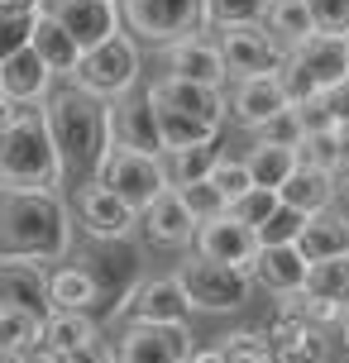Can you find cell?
I'll return each instance as SVG.
<instances>
[{
  "label": "cell",
  "instance_id": "6da1fadb",
  "mask_svg": "<svg viewBox=\"0 0 349 363\" xmlns=\"http://www.w3.org/2000/svg\"><path fill=\"white\" fill-rule=\"evenodd\" d=\"M62 172L67 167H62V153L48 129V106L5 101V115H0V186H5V196L57 191Z\"/></svg>",
  "mask_w": 349,
  "mask_h": 363
},
{
  "label": "cell",
  "instance_id": "7a4b0ae2",
  "mask_svg": "<svg viewBox=\"0 0 349 363\" xmlns=\"http://www.w3.org/2000/svg\"><path fill=\"white\" fill-rule=\"evenodd\" d=\"M72 211L57 191H24L0 201V263H67Z\"/></svg>",
  "mask_w": 349,
  "mask_h": 363
},
{
  "label": "cell",
  "instance_id": "3957f363",
  "mask_svg": "<svg viewBox=\"0 0 349 363\" xmlns=\"http://www.w3.org/2000/svg\"><path fill=\"white\" fill-rule=\"evenodd\" d=\"M48 129H53V144L62 153V167L82 182L101 177V163L111 158V106L96 101L92 91L67 86L53 91L48 101Z\"/></svg>",
  "mask_w": 349,
  "mask_h": 363
},
{
  "label": "cell",
  "instance_id": "277c9868",
  "mask_svg": "<svg viewBox=\"0 0 349 363\" xmlns=\"http://www.w3.org/2000/svg\"><path fill=\"white\" fill-rule=\"evenodd\" d=\"M72 86L92 91L96 101H106V106L134 96L139 91V43H134V34L120 29L111 43L92 48V53L82 57V72H77Z\"/></svg>",
  "mask_w": 349,
  "mask_h": 363
},
{
  "label": "cell",
  "instance_id": "5b68a950",
  "mask_svg": "<svg viewBox=\"0 0 349 363\" xmlns=\"http://www.w3.org/2000/svg\"><path fill=\"white\" fill-rule=\"evenodd\" d=\"M177 282H182L192 311H206V315H225V311H239L254 291V272L249 268H225V263H206V258H187L177 268Z\"/></svg>",
  "mask_w": 349,
  "mask_h": 363
},
{
  "label": "cell",
  "instance_id": "8992f818",
  "mask_svg": "<svg viewBox=\"0 0 349 363\" xmlns=\"http://www.w3.org/2000/svg\"><path fill=\"white\" fill-rule=\"evenodd\" d=\"M115 196L134 206L144 216L158 196L172 191V177H167V158H148V153H129V148H111V158L101 163V177Z\"/></svg>",
  "mask_w": 349,
  "mask_h": 363
},
{
  "label": "cell",
  "instance_id": "52a82bcc",
  "mask_svg": "<svg viewBox=\"0 0 349 363\" xmlns=\"http://www.w3.org/2000/svg\"><path fill=\"white\" fill-rule=\"evenodd\" d=\"M125 29L148 43H177L206 34V0H125Z\"/></svg>",
  "mask_w": 349,
  "mask_h": 363
},
{
  "label": "cell",
  "instance_id": "ba28073f",
  "mask_svg": "<svg viewBox=\"0 0 349 363\" xmlns=\"http://www.w3.org/2000/svg\"><path fill=\"white\" fill-rule=\"evenodd\" d=\"M216 43H221L225 67H230V77H235V82H254V77H282V72H287V62H292V53H287V48L273 38V29H268V24H249V29H221V34H216Z\"/></svg>",
  "mask_w": 349,
  "mask_h": 363
},
{
  "label": "cell",
  "instance_id": "9c48e42d",
  "mask_svg": "<svg viewBox=\"0 0 349 363\" xmlns=\"http://www.w3.org/2000/svg\"><path fill=\"white\" fill-rule=\"evenodd\" d=\"M111 144L129 148V153H148V158H167L158 101H153V91H148V86L111 106Z\"/></svg>",
  "mask_w": 349,
  "mask_h": 363
},
{
  "label": "cell",
  "instance_id": "30bf717a",
  "mask_svg": "<svg viewBox=\"0 0 349 363\" xmlns=\"http://www.w3.org/2000/svg\"><path fill=\"white\" fill-rule=\"evenodd\" d=\"M77 220H82V230H87L96 244H125L144 216H139L134 206H125L106 182H82V186H77Z\"/></svg>",
  "mask_w": 349,
  "mask_h": 363
},
{
  "label": "cell",
  "instance_id": "8fae6325",
  "mask_svg": "<svg viewBox=\"0 0 349 363\" xmlns=\"http://www.w3.org/2000/svg\"><path fill=\"white\" fill-rule=\"evenodd\" d=\"M43 15L57 19L82 43V53H92V48H101V43H111L120 34L125 10L111 5V0H43Z\"/></svg>",
  "mask_w": 349,
  "mask_h": 363
},
{
  "label": "cell",
  "instance_id": "7c38bea8",
  "mask_svg": "<svg viewBox=\"0 0 349 363\" xmlns=\"http://www.w3.org/2000/svg\"><path fill=\"white\" fill-rule=\"evenodd\" d=\"M120 363H192V335L187 325H144L129 320L120 335Z\"/></svg>",
  "mask_w": 349,
  "mask_h": 363
},
{
  "label": "cell",
  "instance_id": "4fadbf2b",
  "mask_svg": "<svg viewBox=\"0 0 349 363\" xmlns=\"http://www.w3.org/2000/svg\"><path fill=\"white\" fill-rule=\"evenodd\" d=\"M163 62H167V77H182V82H196V86H211V91H225V82H230V67H225L221 43L206 38V34H192V38L167 43Z\"/></svg>",
  "mask_w": 349,
  "mask_h": 363
},
{
  "label": "cell",
  "instance_id": "5bb4252c",
  "mask_svg": "<svg viewBox=\"0 0 349 363\" xmlns=\"http://www.w3.org/2000/svg\"><path fill=\"white\" fill-rule=\"evenodd\" d=\"M196 258H206V263H225V268H254L258 230H249V225L235 220V216L211 220V225H201V235H196Z\"/></svg>",
  "mask_w": 349,
  "mask_h": 363
},
{
  "label": "cell",
  "instance_id": "9a60e30c",
  "mask_svg": "<svg viewBox=\"0 0 349 363\" xmlns=\"http://www.w3.org/2000/svg\"><path fill=\"white\" fill-rule=\"evenodd\" d=\"M0 91L5 101H19V106H48L53 96V67L38 57V48H19V53L0 57Z\"/></svg>",
  "mask_w": 349,
  "mask_h": 363
},
{
  "label": "cell",
  "instance_id": "2e32d148",
  "mask_svg": "<svg viewBox=\"0 0 349 363\" xmlns=\"http://www.w3.org/2000/svg\"><path fill=\"white\" fill-rule=\"evenodd\" d=\"M129 320H144V325H187L192 301L177 277H144L139 287L129 291Z\"/></svg>",
  "mask_w": 349,
  "mask_h": 363
},
{
  "label": "cell",
  "instance_id": "e0dca14e",
  "mask_svg": "<svg viewBox=\"0 0 349 363\" xmlns=\"http://www.w3.org/2000/svg\"><path fill=\"white\" fill-rule=\"evenodd\" d=\"M144 235L148 244H158V249H196V235H201V220L192 216V206L182 201V191H167V196H158L153 206L144 211Z\"/></svg>",
  "mask_w": 349,
  "mask_h": 363
},
{
  "label": "cell",
  "instance_id": "ac0fdd59",
  "mask_svg": "<svg viewBox=\"0 0 349 363\" xmlns=\"http://www.w3.org/2000/svg\"><path fill=\"white\" fill-rule=\"evenodd\" d=\"M268 340H273V359L277 363H326L331 349H326V330H316L311 320H301L297 311H277L273 325H268Z\"/></svg>",
  "mask_w": 349,
  "mask_h": 363
},
{
  "label": "cell",
  "instance_id": "d6986e66",
  "mask_svg": "<svg viewBox=\"0 0 349 363\" xmlns=\"http://www.w3.org/2000/svg\"><path fill=\"white\" fill-rule=\"evenodd\" d=\"M292 110V96L282 86V77H254V82H235V96H230V115L235 125H244L249 134L263 129L273 115Z\"/></svg>",
  "mask_w": 349,
  "mask_h": 363
},
{
  "label": "cell",
  "instance_id": "ffe728a7",
  "mask_svg": "<svg viewBox=\"0 0 349 363\" xmlns=\"http://www.w3.org/2000/svg\"><path fill=\"white\" fill-rule=\"evenodd\" d=\"M254 287L273 291V296H301L306 291V277H311V258L301 254L297 244H287V249H258L254 258Z\"/></svg>",
  "mask_w": 349,
  "mask_h": 363
},
{
  "label": "cell",
  "instance_id": "44dd1931",
  "mask_svg": "<svg viewBox=\"0 0 349 363\" xmlns=\"http://www.w3.org/2000/svg\"><path fill=\"white\" fill-rule=\"evenodd\" d=\"M153 101L158 106H172L192 115V120H206V125H225V115H230V101H225V91H211V86H196V82H182V77H158L153 82Z\"/></svg>",
  "mask_w": 349,
  "mask_h": 363
},
{
  "label": "cell",
  "instance_id": "7402d4cb",
  "mask_svg": "<svg viewBox=\"0 0 349 363\" xmlns=\"http://www.w3.org/2000/svg\"><path fill=\"white\" fill-rule=\"evenodd\" d=\"M0 306L29 311L38 320L53 315V291H48V272L34 263H0Z\"/></svg>",
  "mask_w": 349,
  "mask_h": 363
},
{
  "label": "cell",
  "instance_id": "603a6c76",
  "mask_svg": "<svg viewBox=\"0 0 349 363\" xmlns=\"http://www.w3.org/2000/svg\"><path fill=\"white\" fill-rule=\"evenodd\" d=\"M292 67L306 72L316 82V91L326 96L331 86H340L349 77V38H331V34H316L311 43L292 48Z\"/></svg>",
  "mask_w": 349,
  "mask_h": 363
},
{
  "label": "cell",
  "instance_id": "cb8c5ba5",
  "mask_svg": "<svg viewBox=\"0 0 349 363\" xmlns=\"http://www.w3.org/2000/svg\"><path fill=\"white\" fill-rule=\"evenodd\" d=\"M48 291H53V311H92L101 301V282L87 268V258L77 263H57L48 272Z\"/></svg>",
  "mask_w": 349,
  "mask_h": 363
},
{
  "label": "cell",
  "instance_id": "d4e9b609",
  "mask_svg": "<svg viewBox=\"0 0 349 363\" xmlns=\"http://www.w3.org/2000/svg\"><path fill=\"white\" fill-rule=\"evenodd\" d=\"M282 206H292L301 216H326L335 211V196H340V177L335 172H316V167H297V177L277 191Z\"/></svg>",
  "mask_w": 349,
  "mask_h": 363
},
{
  "label": "cell",
  "instance_id": "484cf974",
  "mask_svg": "<svg viewBox=\"0 0 349 363\" xmlns=\"http://www.w3.org/2000/svg\"><path fill=\"white\" fill-rule=\"evenodd\" d=\"M34 48H38V57L53 67V77H67V82H77V72H82V43H77L57 19H48V15H38V24H34Z\"/></svg>",
  "mask_w": 349,
  "mask_h": 363
},
{
  "label": "cell",
  "instance_id": "4316f807",
  "mask_svg": "<svg viewBox=\"0 0 349 363\" xmlns=\"http://www.w3.org/2000/svg\"><path fill=\"white\" fill-rule=\"evenodd\" d=\"M101 335H96L92 311H53L43 320V349H53L57 359H72L82 349H92Z\"/></svg>",
  "mask_w": 349,
  "mask_h": 363
},
{
  "label": "cell",
  "instance_id": "83f0119b",
  "mask_svg": "<svg viewBox=\"0 0 349 363\" xmlns=\"http://www.w3.org/2000/svg\"><path fill=\"white\" fill-rule=\"evenodd\" d=\"M311 263H326V258H345L349 254V211H326V216H311L306 235L297 244Z\"/></svg>",
  "mask_w": 349,
  "mask_h": 363
},
{
  "label": "cell",
  "instance_id": "f1b7e54d",
  "mask_svg": "<svg viewBox=\"0 0 349 363\" xmlns=\"http://www.w3.org/2000/svg\"><path fill=\"white\" fill-rule=\"evenodd\" d=\"M221 163H225L221 144H196V148H177V153H167L172 191H187V186H196V182H211Z\"/></svg>",
  "mask_w": 349,
  "mask_h": 363
},
{
  "label": "cell",
  "instance_id": "f546056e",
  "mask_svg": "<svg viewBox=\"0 0 349 363\" xmlns=\"http://www.w3.org/2000/svg\"><path fill=\"white\" fill-rule=\"evenodd\" d=\"M268 29H273V38L282 48H301V43H311L321 34L306 0H277L273 10H268Z\"/></svg>",
  "mask_w": 349,
  "mask_h": 363
},
{
  "label": "cell",
  "instance_id": "4dcf8cb0",
  "mask_svg": "<svg viewBox=\"0 0 349 363\" xmlns=\"http://www.w3.org/2000/svg\"><path fill=\"white\" fill-rule=\"evenodd\" d=\"M87 268H92L96 282H101V301H111V306H129V291H125L120 277H134V272H139V258H134V254H115V244H106V254L87 258Z\"/></svg>",
  "mask_w": 349,
  "mask_h": 363
},
{
  "label": "cell",
  "instance_id": "1f68e13d",
  "mask_svg": "<svg viewBox=\"0 0 349 363\" xmlns=\"http://www.w3.org/2000/svg\"><path fill=\"white\" fill-rule=\"evenodd\" d=\"M297 148H268V144H254L249 148V172L263 191H282L287 182L297 177Z\"/></svg>",
  "mask_w": 349,
  "mask_h": 363
},
{
  "label": "cell",
  "instance_id": "d6a6232c",
  "mask_svg": "<svg viewBox=\"0 0 349 363\" xmlns=\"http://www.w3.org/2000/svg\"><path fill=\"white\" fill-rule=\"evenodd\" d=\"M43 349V320L29 311L0 306V354H34Z\"/></svg>",
  "mask_w": 349,
  "mask_h": 363
},
{
  "label": "cell",
  "instance_id": "836d02e7",
  "mask_svg": "<svg viewBox=\"0 0 349 363\" xmlns=\"http://www.w3.org/2000/svg\"><path fill=\"white\" fill-rule=\"evenodd\" d=\"M268 10L263 0H206V29H249V24H268Z\"/></svg>",
  "mask_w": 349,
  "mask_h": 363
},
{
  "label": "cell",
  "instance_id": "e575fe53",
  "mask_svg": "<svg viewBox=\"0 0 349 363\" xmlns=\"http://www.w3.org/2000/svg\"><path fill=\"white\" fill-rule=\"evenodd\" d=\"M306 296H321V301H335V306L349 311V254L345 258H326V263H311Z\"/></svg>",
  "mask_w": 349,
  "mask_h": 363
},
{
  "label": "cell",
  "instance_id": "d590c367",
  "mask_svg": "<svg viewBox=\"0 0 349 363\" xmlns=\"http://www.w3.org/2000/svg\"><path fill=\"white\" fill-rule=\"evenodd\" d=\"M306 225H311V216H301V211H292V206H282V211L258 230V249H287V244H301Z\"/></svg>",
  "mask_w": 349,
  "mask_h": 363
},
{
  "label": "cell",
  "instance_id": "8d00e7d4",
  "mask_svg": "<svg viewBox=\"0 0 349 363\" xmlns=\"http://www.w3.org/2000/svg\"><path fill=\"white\" fill-rule=\"evenodd\" d=\"M221 349H225V359H230V363H277L268 330H239V335H225Z\"/></svg>",
  "mask_w": 349,
  "mask_h": 363
},
{
  "label": "cell",
  "instance_id": "74e56055",
  "mask_svg": "<svg viewBox=\"0 0 349 363\" xmlns=\"http://www.w3.org/2000/svg\"><path fill=\"white\" fill-rule=\"evenodd\" d=\"M301 139H306V125H301V110H282V115H273L263 129H254V144H268V148H301Z\"/></svg>",
  "mask_w": 349,
  "mask_h": 363
},
{
  "label": "cell",
  "instance_id": "f35d334b",
  "mask_svg": "<svg viewBox=\"0 0 349 363\" xmlns=\"http://www.w3.org/2000/svg\"><path fill=\"white\" fill-rule=\"evenodd\" d=\"M340 134H345V129H340ZM340 134H306L301 148H297V163L340 177Z\"/></svg>",
  "mask_w": 349,
  "mask_h": 363
},
{
  "label": "cell",
  "instance_id": "ab89813d",
  "mask_svg": "<svg viewBox=\"0 0 349 363\" xmlns=\"http://www.w3.org/2000/svg\"><path fill=\"white\" fill-rule=\"evenodd\" d=\"M211 182H216L225 196H230V211H235V206L249 196V191H258L254 172H249V158H225V163L216 167V177H211Z\"/></svg>",
  "mask_w": 349,
  "mask_h": 363
},
{
  "label": "cell",
  "instance_id": "60d3db41",
  "mask_svg": "<svg viewBox=\"0 0 349 363\" xmlns=\"http://www.w3.org/2000/svg\"><path fill=\"white\" fill-rule=\"evenodd\" d=\"M182 201L192 206V216L201 220V225H211V220H221V216H230V196H225L216 182H196V186H187L182 191Z\"/></svg>",
  "mask_w": 349,
  "mask_h": 363
},
{
  "label": "cell",
  "instance_id": "b9f144b4",
  "mask_svg": "<svg viewBox=\"0 0 349 363\" xmlns=\"http://www.w3.org/2000/svg\"><path fill=\"white\" fill-rule=\"evenodd\" d=\"M277 211H282V196H277V191H263V186H258V191H249V196L239 201L230 216L244 220L249 230H263V225H268V220H273Z\"/></svg>",
  "mask_w": 349,
  "mask_h": 363
},
{
  "label": "cell",
  "instance_id": "7bdbcfd3",
  "mask_svg": "<svg viewBox=\"0 0 349 363\" xmlns=\"http://www.w3.org/2000/svg\"><path fill=\"white\" fill-rule=\"evenodd\" d=\"M316 15V29L331 38H349V0H306Z\"/></svg>",
  "mask_w": 349,
  "mask_h": 363
},
{
  "label": "cell",
  "instance_id": "ee69618b",
  "mask_svg": "<svg viewBox=\"0 0 349 363\" xmlns=\"http://www.w3.org/2000/svg\"><path fill=\"white\" fill-rule=\"evenodd\" d=\"M297 110H301L306 134H340V120H335V110L326 106V96H321V101H311V106H297Z\"/></svg>",
  "mask_w": 349,
  "mask_h": 363
},
{
  "label": "cell",
  "instance_id": "f6af8a7d",
  "mask_svg": "<svg viewBox=\"0 0 349 363\" xmlns=\"http://www.w3.org/2000/svg\"><path fill=\"white\" fill-rule=\"evenodd\" d=\"M62 363H120V349H111L106 340H96L92 349H82V354H72V359H62Z\"/></svg>",
  "mask_w": 349,
  "mask_h": 363
},
{
  "label": "cell",
  "instance_id": "bcb514c9",
  "mask_svg": "<svg viewBox=\"0 0 349 363\" xmlns=\"http://www.w3.org/2000/svg\"><path fill=\"white\" fill-rule=\"evenodd\" d=\"M326 106L335 110V120H340V129H349V77L340 82V86L326 91Z\"/></svg>",
  "mask_w": 349,
  "mask_h": 363
},
{
  "label": "cell",
  "instance_id": "7dc6e473",
  "mask_svg": "<svg viewBox=\"0 0 349 363\" xmlns=\"http://www.w3.org/2000/svg\"><path fill=\"white\" fill-rule=\"evenodd\" d=\"M192 363H230V359H225L221 345H211V349H196V354H192Z\"/></svg>",
  "mask_w": 349,
  "mask_h": 363
},
{
  "label": "cell",
  "instance_id": "c3c4849f",
  "mask_svg": "<svg viewBox=\"0 0 349 363\" xmlns=\"http://www.w3.org/2000/svg\"><path fill=\"white\" fill-rule=\"evenodd\" d=\"M340 177L349 182V129L340 134Z\"/></svg>",
  "mask_w": 349,
  "mask_h": 363
},
{
  "label": "cell",
  "instance_id": "681fc988",
  "mask_svg": "<svg viewBox=\"0 0 349 363\" xmlns=\"http://www.w3.org/2000/svg\"><path fill=\"white\" fill-rule=\"evenodd\" d=\"M0 363H29V354H0Z\"/></svg>",
  "mask_w": 349,
  "mask_h": 363
},
{
  "label": "cell",
  "instance_id": "f907efd6",
  "mask_svg": "<svg viewBox=\"0 0 349 363\" xmlns=\"http://www.w3.org/2000/svg\"><path fill=\"white\" fill-rule=\"evenodd\" d=\"M340 345H345V354H349V315H345V325H340Z\"/></svg>",
  "mask_w": 349,
  "mask_h": 363
},
{
  "label": "cell",
  "instance_id": "816d5d0a",
  "mask_svg": "<svg viewBox=\"0 0 349 363\" xmlns=\"http://www.w3.org/2000/svg\"><path fill=\"white\" fill-rule=\"evenodd\" d=\"M345 211H349V186H345Z\"/></svg>",
  "mask_w": 349,
  "mask_h": 363
},
{
  "label": "cell",
  "instance_id": "f5cc1de1",
  "mask_svg": "<svg viewBox=\"0 0 349 363\" xmlns=\"http://www.w3.org/2000/svg\"><path fill=\"white\" fill-rule=\"evenodd\" d=\"M111 5H120V10H125V0H111Z\"/></svg>",
  "mask_w": 349,
  "mask_h": 363
},
{
  "label": "cell",
  "instance_id": "db71d44e",
  "mask_svg": "<svg viewBox=\"0 0 349 363\" xmlns=\"http://www.w3.org/2000/svg\"><path fill=\"white\" fill-rule=\"evenodd\" d=\"M263 5H277V0H263Z\"/></svg>",
  "mask_w": 349,
  "mask_h": 363
}]
</instances>
